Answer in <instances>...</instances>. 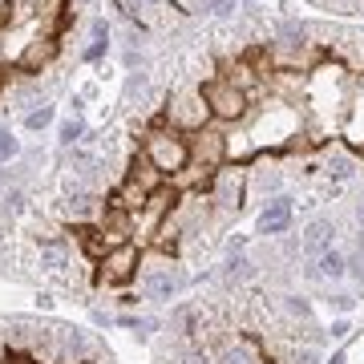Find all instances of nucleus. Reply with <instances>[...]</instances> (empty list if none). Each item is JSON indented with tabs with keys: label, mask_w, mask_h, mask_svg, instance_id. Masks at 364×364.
Masks as SVG:
<instances>
[{
	"label": "nucleus",
	"mask_w": 364,
	"mask_h": 364,
	"mask_svg": "<svg viewBox=\"0 0 364 364\" xmlns=\"http://www.w3.org/2000/svg\"><path fill=\"white\" fill-rule=\"evenodd\" d=\"M16 150H21V146H16V138H13V134L0 130V162H9V158H13Z\"/></svg>",
	"instance_id": "a211bd4d"
},
{
	"label": "nucleus",
	"mask_w": 364,
	"mask_h": 364,
	"mask_svg": "<svg viewBox=\"0 0 364 364\" xmlns=\"http://www.w3.org/2000/svg\"><path fill=\"white\" fill-rule=\"evenodd\" d=\"M219 364H255V356H251L247 344H227L219 352Z\"/></svg>",
	"instance_id": "f8f14e48"
},
{
	"label": "nucleus",
	"mask_w": 364,
	"mask_h": 364,
	"mask_svg": "<svg viewBox=\"0 0 364 364\" xmlns=\"http://www.w3.org/2000/svg\"><path fill=\"white\" fill-rule=\"evenodd\" d=\"M182 364H207V356H186Z\"/></svg>",
	"instance_id": "393cba45"
},
{
	"label": "nucleus",
	"mask_w": 364,
	"mask_h": 364,
	"mask_svg": "<svg viewBox=\"0 0 364 364\" xmlns=\"http://www.w3.org/2000/svg\"><path fill=\"white\" fill-rule=\"evenodd\" d=\"M81 134H85V122H81V117H69V122H61V142H65V146H73Z\"/></svg>",
	"instance_id": "dca6fc26"
},
{
	"label": "nucleus",
	"mask_w": 364,
	"mask_h": 364,
	"mask_svg": "<svg viewBox=\"0 0 364 364\" xmlns=\"http://www.w3.org/2000/svg\"><path fill=\"white\" fill-rule=\"evenodd\" d=\"M49 122H53V105H45V102H41L37 109H28V117H25V130H33V134H37V130H45Z\"/></svg>",
	"instance_id": "ddd939ff"
},
{
	"label": "nucleus",
	"mask_w": 364,
	"mask_h": 364,
	"mask_svg": "<svg viewBox=\"0 0 364 364\" xmlns=\"http://www.w3.org/2000/svg\"><path fill=\"white\" fill-rule=\"evenodd\" d=\"M53 57H57V41H33L25 53H21V69H41V65H49Z\"/></svg>",
	"instance_id": "9d476101"
},
{
	"label": "nucleus",
	"mask_w": 364,
	"mask_h": 364,
	"mask_svg": "<svg viewBox=\"0 0 364 364\" xmlns=\"http://www.w3.org/2000/svg\"><path fill=\"white\" fill-rule=\"evenodd\" d=\"M215 13L227 16V13H231V0H215Z\"/></svg>",
	"instance_id": "5701e85b"
},
{
	"label": "nucleus",
	"mask_w": 364,
	"mask_h": 364,
	"mask_svg": "<svg viewBox=\"0 0 364 364\" xmlns=\"http://www.w3.org/2000/svg\"><path fill=\"white\" fill-rule=\"evenodd\" d=\"M296 364H320V356H316V352H299Z\"/></svg>",
	"instance_id": "412c9836"
},
{
	"label": "nucleus",
	"mask_w": 364,
	"mask_h": 364,
	"mask_svg": "<svg viewBox=\"0 0 364 364\" xmlns=\"http://www.w3.org/2000/svg\"><path fill=\"white\" fill-rule=\"evenodd\" d=\"M146 158L154 162L158 174H178V170L191 166V146L174 130H154L146 138Z\"/></svg>",
	"instance_id": "f257e3e1"
},
{
	"label": "nucleus",
	"mask_w": 364,
	"mask_h": 364,
	"mask_svg": "<svg viewBox=\"0 0 364 364\" xmlns=\"http://www.w3.org/2000/svg\"><path fill=\"white\" fill-rule=\"evenodd\" d=\"M328 364H348V360H344V352H336V356H332Z\"/></svg>",
	"instance_id": "a878e982"
},
{
	"label": "nucleus",
	"mask_w": 364,
	"mask_h": 364,
	"mask_svg": "<svg viewBox=\"0 0 364 364\" xmlns=\"http://www.w3.org/2000/svg\"><path fill=\"white\" fill-rule=\"evenodd\" d=\"M291 223V198H272L259 215V231L263 235H284Z\"/></svg>",
	"instance_id": "423d86ee"
},
{
	"label": "nucleus",
	"mask_w": 364,
	"mask_h": 364,
	"mask_svg": "<svg viewBox=\"0 0 364 364\" xmlns=\"http://www.w3.org/2000/svg\"><path fill=\"white\" fill-rule=\"evenodd\" d=\"M332 235H336L332 219H316L312 227H308V235H304V251H312V255H324L328 243H332Z\"/></svg>",
	"instance_id": "6e6552de"
},
{
	"label": "nucleus",
	"mask_w": 364,
	"mask_h": 364,
	"mask_svg": "<svg viewBox=\"0 0 364 364\" xmlns=\"http://www.w3.org/2000/svg\"><path fill=\"white\" fill-rule=\"evenodd\" d=\"M102 263H105V279H109V284H126V279L138 272V247H134V243L109 247Z\"/></svg>",
	"instance_id": "20e7f679"
},
{
	"label": "nucleus",
	"mask_w": 364,
	"mask_h": 364,
	"mask_svg": "<svg viewBox=\"0 0 364 364\" xmlns=\"http://www.w3.org/2000/svg\"><path fill=\"white\" fill-rule=\"evenodd\" d=\"M247 267H251L247 259H231V263H227V279H243V275H247Z\"/></svg>",
	"instance_id": "6ab92c4d"
},
{
	"label": "nucleus",
	"mask_w": 364,
	"mask_h": 364,
	"mask_svg": "<svg viewBox=\"0 0 364 364\" xmlns=\"http://www.w3.org/2000/svg\"><path fill=\"white\" fill-rule=\"evenodd\" d=\"M287 312H291V316H308L312 308H308V304H304L299 296H287Z\"/></svg>",
	"instance_id": "aec40b11"
},
{
	"label": "nucleus",
	"mask_w": 364,
	"mask_h": 364,
	"mask_svg": "<svg viewBox=\"0 0 364 364\" xmlns=\"http://www.w3.org/2000/svg\"><path fill=\"white\" fill-rule=\"evenodd\" d=\"M158 178H162V174L154 170V162H150V158H138V162L130 166V182L138 186V191H146V195L158 186Z\"/></svg>",
	"instance_id": "9b49d317"
},
{
	"label": "nucleus",
	"mask_w": 364,
	"mask_h": 364,
	"mask_svg": "<svg viewBox=\"0 0 364 364\" xmlns=\"http://www.w3.org/2000/svg\"><path fill=\"white\" fill-rule=\"evenodd\" d=\"M219 203L223 207H235L239 210V198H243V170H227V174H219Z\"/></svg>",
	"instance_id": "1a4fd4ad"
},
{
	"label": "nucleus",
	"mask_w": 364,
	"mask_h": 364,
	"mask_svg": "<svg viewBox=\"0 0 364 364\" xmlns=\"http://www.w3.org/2000/svg\"><path fill=\"white\" fill-rule=\"evenodd\" d=\"M360 223H364V207H360Z\"/></svg>",
	"instance_id": "cd10ccee"
},
{
	"label": "nucleus",
	"mask_w": 364,
	"mask_h": 364,
	"mask_svg": "<svg viewBox=\"0 0 364 364\" xmlns=\"http://www.w3.org/2000/svg\"><path fill=\"white\" fill-rule=\"evenodd\" d=\"M352 170H356V162H352L348 154H340V150H336V154L328 158V174H332V178H348Z\"/></svg>",
	"instance_id": "4468645a"
},
{
	"label": "nucleus",
	"mask_w": 364,
	"mask_h": 364,
	"mask_svg": "<svg viewBox=\"0 0 364 364\" xmlns=\"http://www.w3.org/2000/svg\"><path fill=\"white\" fill-rule=\"evenodd\" d=\"M320 275H332V279L344 275V255H340V251H324V255H320Z\"/></svg>",
	"instance_id": "2eb2a0df"
},
{
	"label": "nucleus",
	"mask_w": 364,
	"mask_h": 364,
	"mask_svg": "<svg viewBox=\"0 0 364 364\" xmlns=\"http://www.w3.org/2000/svg\"><path fill=\"white\" fill-rule=\"evenodd\" d=\"M69 4H73V9H93L97 0H69Z\"/></svg>",
	"instance_id": "b1692460"
},
{
	"label": "nucleus",
	"mask_w": 364,
	"mask_h": 364,
	"mask_svg": "<svg viewBox=\"0 0 364 364\" xmlns=\"http://www.w3.org/2000/svg\"><path fill=\"white\" fill-rule=\"evenodd\" d=\"M352 275H360V279H364V255H356V259H352Z\"/></svg>",
	"instance_id": "4be33fe9"
},
{
	"label": "nucleus",
	"mask_w": 364,
	"mask_h": 364,
	"mask_svg": "<svg viewBox=\"0 0 364 364\" xmlns=\"http://www.w3.org/2000/svg\"><path fill=\"white\" fill-rule=\"evenodd\" d=\"M203 97H207L210 114L215 117H227V122H239V117L247 114V90H239L231 81H207L203 85Z\"/></svg>",
	"instance_id": "f03ea898"
},
{
	"label": "nucleus",
	"mask_w": 364,
	"mask_h": 364,
	"mask_svg": "<svg viewBox=\"0 0 364 364\" xmlns=\"http://www.w3.org/2000/svg\"><path fill=\"white\" fill-rule=\"evenodd\" d=\"M186 146H191V162H203V166H219L227 154V142L210 130H195V138H186Z\"/></svg>",
	"instance_id": "39448f33"
},
{
	"label": "nucleus",
	"mask_w": 364,
	"mask_h": 364,
	"mask_svg": "<svg viewBox=\"0 0 364 364\" xmlns=\"http://www.w3.org/2000/svg\"><path fill=\"white\" fill-rule=\"evenodd\" d=\"M138 4H142V9H146V4H162V0H138Z\"/></svg>",
	"instance_id": "bb28decb"
},
{
	"label": "nucleus",
	"mask_w": 364,
	"mask_h": 364,
	"mask_svg": "<svg viewBox=\"0 0 364 364\" xmlns=\"http://www.w3.org/2000/svg\"><path fill=\"white\" fill-rule=\"evenodd\" d=\"M142 284H146V296H150V299H170L174 291H178L182 279H178V272H170V267H158V272L150 267Z\"/></svg>",
	"instance_id": "0eeeda50"
},
{
	"label": "nucleus",
	"mask_w": 364,
	"mask_h": 364,
	"mask_svg": "<svg viewBox=\"0 0 364 364\" xmlns=\"http://www.w3.org/2000/svg\"><path fill=\"white\" fill-rule=\"evenodd\" d=\"M90 207H93L90 195H73V198H69V215H77V219H85V215H90Z\"/></svg>",
	"instance_id": "f3484780"
},
{
	"label": "nucleus",
	"mask_w": 364,
	"mask_h": 364,
	"mask_svg": "<svg viewBox=\"0 0 364 364\" xmlns=\"http://www.w3.org/2000/svg\"><path fill=\"white\" fill-rule=\"evenodd\" d=\"M166 117H170V126L174 130H203V122L210 117V105H207V97H203V90L198 93H178L174 102L166 105Z\"/></svg>",
	"instance_id": "7ed1b4c3"
}]
</instances>
